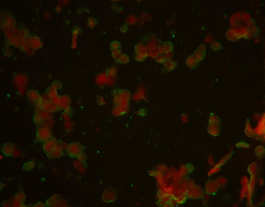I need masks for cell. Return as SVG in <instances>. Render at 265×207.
I'll return each mask as SVG.
<instances>
[{
	"label": "cell",
	"instance_id": "cell-1",
	"mask_svg": "<svg viewBox=\"0 0 265 207\" xmlns=\"http://www.w3.org/2000/svg\"><path fill=\"white\" fill-rule=\"evenodd\" d=\"M53 137L51 129L47 127H40L36 129L35 143H44Z\"/></svg>",
	"mask_w": 265,
	"mask_h": 207
},
{
	"label": "cell",
	"instance_id": "cell-2",
	"mask_svg": "<svg viewBox=\"0 0 265 207\" xmlns=\"http://www.w3.org/2000/svg\"><path fill=\"white\" fill-rule=\"evenodd\" d=\"M84 146L78 142L73 141L68 146L67 152L69 157L77 158L80 154L83 152Z\"/></svg>",
	"mask_w": 265,
	"mask_h": 207
},
{
	"label": "cell",
	"instance_id": "cell-3",
	"mask_svg": "<svg viewBox=\"0 0 265 207\" xmlns=\"http://www.w3.org/2000/svg\"><path fill=\"white\" fill-rule=\"evenodd\" d=\"M117 195L116 189L111 186H109L105 188L102 197L103 202L105 203H110L117 199Z\"/></svg>",
	"mask_w": 265,
	"mask_h": 207
},
{
	"label": "cell",
	"instance_id": "cell-4",
	"mask_svg": "<svg viewBox=\"0 0 265 207\" xmlns=\"http://www.w3.org/2000/svg\"><path fill=\"white\" fill-rule=\"evenodd\" d=\"M60 143L51 151L46 154L47 158L51 159H60L64 155L63 147Z\"/></svg>",
	"mask_w": 265,
	"mask_h": 207
},
{
	"label": "cell",
	"instance_id": "cell-5",
	"mask_svg": "<svg viewBox=\"0 0 265 207\" xmlns=\"http://www.w3.org/2000/svg\"><path fill=\"white\" fill-rule=\"evenodd\" d=\"M189 197L191 199H199L204 196V191L202 187L199 186H194L189 191Z\"/></svg>",
	"mask_w": 265,
	"mask_h": 207
},
{
	"label": "cell",
	"instance_id": "cell-6",
	"mask_svg": "<svg viewBox=\"0 0 265 207\" xmlns=\"http://www.w3.org/2000/svg\"><path fill=\"white\" fill-rule=\"evenodd\" d=\"M63 200L59 194H55L47 200L45 203L46 207L63 206Z\"/></svg>",
	"mask_w": 265,
	"mask_h": 207
},
{
	"label": "cell",
	"instance_id": "cell-7",
	"mask_svg": "<svg viewBox=\"0 0 265 207\" xmlns=\"http://www.w3.org/2000/svg\"><path fill=\"white\" fill-rule=\"evenodd\" d=\"M205 188L206 192L208 194L214 195L218 191L219 185L216 180H210L206 183Z\"/></svg>",
	"mask_w": 265,
	"mask_h": 207
},
{
	"label": "cell",
	"instance_id": "cell-8",
	"mask_svg": "<svg viewBox=\"0 0 265 207\" xmlns=\"http://www.w3.org/2000/svg\"><path fill=\"white\" fill-rule=\"evenodd\" d=\"M28 100L29 102L40 105L42 103V99L40 94L35 90H29L27 94Z\"/></svg>",
	"mask_w": 265,
	"mask_h": 207
},
{
	"label": "cell",
	"instance_id": "cell-9",
	"mask_svg": "<svg viewBox=\"0 0 265 207\" xmlns=\"http://www.w3.org/2000/svg\"><path fill=\"white\" fill-rule=\"evenodd\" d=\"M60 142L52 137L49 140L43 143L42 146V149L43 152L46 154L51 151L60 143Z\"/></svg>",
	"mask_w": 265,
	"mask_h": 207
},
{
	"label": "cell",
	"instance_id": "cell-10",
	"mask_svg": "<svg viewBox=\"0 0 265 207\" xmlns=\"http://www.w3.org/2000/svg\"><path fill=\"white\" fill-rule=\"evenodd\" d=\"M14 149V143L9 142L4 143L1 148L2 154L7 157H10L13 156Z\"/></svg>",
	"mask_w": 265,
	"mask_h": 207
},
{
	"label": "cell",
	"instance_id": "cell-11",
	"mask_svg": "<svg viewBox=\"0 0 265 207\" xmlns=\"http://www.w3.org/2000/svg\"><path fill=\"white\" fill-rule=\"evenodd\" d=\"M40 106L42 110L52 113L58 111L60 109L57 105L51 102H42Z\"/></svg>",
	"mask_w": 265,
	"mask_h": 207
},
{
	"label": "cell",
	"instance_id": "cell-12",
	"mask_svg": "<svg viewBox=\"0 0 265 207\" xmlns=\"http://www.w3.org/2000/svg\"><path fill=\"white\" fill-rule=\"evenodd\" d=\"M199 62L197 61L192 55H190L187 58L185 61V64L189 69H195L199 65Z\"/></svg>",
	"mask_w": 265,
	"mask_h": 207
},
{
	"label": "cell",
	"instance_id": "cell-13",
	"mask_svg": "<svg viewBox=\"0 0 265 207\" xmlns=\"http://www.w3.org/2000/svg\"><path fill=\"white\" fill-rule=\"evenodd\" d=\"M207 131L209 134L213 137H217L220 135L221 127L220 125L208 124Z\"/></svg>",
	"mask_w": 265,
	"mask_h": 207
},
{
	"label": "cell",
	"instance_id": "cell-14",
	"mask_svg": "<svg viewBox=\"0 0 265 207\" xmlns=\"http://www.w3.org/2000/svg\"><path fill=\"white\" fill-rule=\"evenodd\" d=\"M135 52L137 54L142 55L146 58L148 57V50L142 43H137L135 47Z\"/></svg>",
	"mask_w": 265,
	"mask_h": 207
},
{
	"label": "cell",
	"instance_id": "cell-15",
	"mask_svg": "<svg viewBox=\"0 0 265 207\" xmlns=\"http://www.w3.org/2000/svg\"><path fill=\"white\" fill-rule=\"evenodd\" d=\"M163 53H168L173 51L174 47L173 44L169 41H165L160 46Z\"/></svg>",
	"mask_w": 265,
	"mask_h": 207
},
{
	"label": "cell",
	"instance_id": "cell-16",
	"mask_svg": "<svg viewBox=\"0 0 265 207\" xmlns=\"http://www.w3.org/2000/svg\"><path fill=\"white\" fill-rule=\"evenodd\" d=\"M226 37L227 39L231 41H236L238 38V35L237 32L231 29H229L226 32Z\"/></svg>",
	"mask_w": 265,
	"mask_h": 207
},
{
	"label": "cell",
	"instance_id": "cell-17",
	"mask_svg": "<svg viewBox=\"0 0 265 207\" xmlns=\"http://www.w3.org/2000/svg\"><path fill=\"white\" fill-rule=\"evenodd\" d=\"M208 123L211 125H220L221 120L217 115L212 112L209 115Z\"/></svg>",
	"mask_w": 265,
	"mask_h": 207
},
{
	"label": "cell",
	"instance_id": "cell-18",
	"mask_svg": "<svg viewBox=\"0 0 265 207\" xmlns=\"http://www.w3.org/2000/svg\"><path fill=\"white\" fill-rule=\"evenodd\" d=\"M245 132L247 137L250 138L254 137L255 134V132L252 128L250 121L248 119L247 121Z\"/></svg>",
	"mask_w": 265,
	"mask_h": 207
},
{
	"label": "cell",
	"instance_id": "cell-19",
	"mask_svg": "<svg viewBox=\"0 0 265 207\" xmlns=\"http://www.w3.org/2000/svg\"><path fill=\"white\" fill-rule=\"evenodd\" d=\"M163 64L165 69L168 71H172L177 66L176 62L169 59H167Z\"/></svg>",
	"mask_w": 265,
	"mask_h": 207
},
{
	"label": "cell",
	"instance_id": "cell-20",
	"mask_svg": "<svg viewBox=\"0 0 265 207\" xmlns=\"http://www.w3.org/2000/svg\"><path fill=\"white\" fill-rule=\"evenodd\" d=\"M265 153V148L262 146H258L255 150V155L258 159H263L264 157Z\"/></svg>",
	"mask_w": 265,
	"mask_h": 207
},
{
	"label": "cell",
	"instance_id": "cell-21",
	"mask_svg": "<svg viewBox=\"0 0 265 207\" xmlns=\"http://www.w3.org/2000/svg\"><path fill=\"white\" fill-rule=\"evenodd\" d=\"M15 199L18 202L21 203H23L25 202L26 197L24 192L23 191H19L15 195Z\"/></svg>",
	"mask_w": 265,
	"mask_h": 207
},
{
	"label": "cell",
	"instance_id": "cell-22",
	"mask_svg": "<svg viewBox=\"0 0 265 207\" xmlns=\"http://www.w3.org/2000/svg\"><path fill=\"white\" fill-rule=\"evenodd\" d=\"M109 48L112 51H121L122 49V45L119 41L113 40L110 43Z\"/></svg>",
	"mask_w": 265,
	"mask_h": 207
},
{
	"label": "cell",
	"instance_id": "cell-23",
	"mask_svg": "<svg viewBox=\"0 0 265 207\" xmlns=\"http://www.w3.org/2000/svg\"><path fill=\"white\" fill-rule=\"evenodd\" d=\"M33 122L35 125L38 127H41L44 122L43 117L39 114H35L33 118Z\"/></svg>",
	"mask_w": 265,
	"mask_h": 207
},
{
	"label": "cell",
	"instance_id": "cell-24",
	"mask_svg": "<svg viewBox=\"0 0 265 207\" xmlns=\"http://www.w3.org/2000/svg\"><path fill=\"white\" fill-rule=\"evenodd\" d=\"M130 60V58L129 56L127 54L122 53L119 60L116 62L117 63L124 65L128 63Z\"/></svg>",
	"mask_w": 265,
	"mask_h": 207
},
{
	"label": "cell",
	"instance_id": "cell-25",
	"mask_svg": "<svg viewBox=\"0 0 265 207\" xmlns=\"http://www.w3.org/2000/svg\"><path fill=\"white\" fill-rule=\"evenodd\" d=\"M205 55V52H202L196 50L194 52L192 55L195 60L199 63L204 59Z\"/></svg>",
	"mask_w": 265,
	"mask_h": 207
},
{
	"label": "cell",
	"instance_id": "cell-26",
	"mask_svg": "<svg viewBox=\"0 0 265 207\" xmlns=\"http://www.w3.org/2000/svg\"><path fill=\"white\" fill-rule=\"evenodd\" d=\"M35 166V163L34 162L29 161L23 165L22 169L26 171H30L33 170Z\"/></svg>",
	"mask_w": 265,
	"mask_h": 207
},
{
	"label": "cell",
	"instance_id": "cell-27",
	"mask_svg": "<svg viewBox=\"0 0 265 207\" xmlns=\"http://www.w3.org/2000/svg\"><path fill=\"white\" fill-rule=\"evenodd\" d=\"M248 171L250 173L252 176H254L257 173V165L255 162H252L249 165L248 168Z\"/></svg>",
	"mask_w": 265,
	"mask_h": 207
},
{
	"label": "cell",
	"instance_id": "cell-28",
	"mask_svg": "<svg viewBox=\"0 0 265 207\" xmlns=\"http://www.w3.org/2000/svg\"><path fill=\"white\" fill-rule=\"evenodd\" d=\"M210 47L211 50L214 51H219L222 50V47L219 41H214L211 43Z\"/></svg>",
	"mask_w": 265,
	"mask_h": 207
},
{
	"label": "cell",
	"instance_id": "cell-29",
	"mask_svg": "<svg viewBox=\"0 0 265 207\" xmlns=\"http://www.w3.org/2000/svg\"><path fill=\"white\" fill-rule=\"evenodd\" d=\"M98 20L93 17H91L89 18L88 21V25L89 28L91 29L93 28L98 23Z\"/></svg>",
	"mask_w": 265,
	"mask_h": 207
},
{
	"label": "cell",
	"instance_id": "cell-30",
	"mask_svg": "<svg viewBox=\"0 0 265 207\" xmlns=\"http://www.w3.org/2000/svg\"><path fill=\"white\" fill-rule=\"evenodd\" d=\"M48 95L52 99H58V96L56 91L53 88H51V89L48 90L47 92Z\"/></svg>",
	"mask_w": 265,
	"mask_h": 207
},
{
	"label": "cell",
	"instance_id": "cell-31",
	"mask_svg": "<svg viewBox=\"0 0 265 207\" xmlns=\"http://www.w3.org/2000/svg\"><path fill=\"white\" fill-rule=\"evenodd\" d=\"M164 53H160L155 58V60L157 63L160 64L164 63L167 60Z\"/></svg>",
	"mask_w": 265,
	"mask_h": 207
},
{
	"label": "cell",
	"instance_id": "cell-32",
	"mask_svg": "<svg viewBox=\"0 0 265 207\" xmlns=\"http://www.w3.org/2000/svg\"><path fill=\"white\" fill-rule=\"evenodd\" d=\"M235 147L238 148H249L250 147V144L246 142L241 141L236 143Z\"/></svg>",
	"mask_w": 265,
	"mask_h": 207
},
{
	"label": "cell",
	"instance_id": "cell-33",
	"mask_svg": "<svg viewBox=\"0 0 265 207\" xmlns=\"http://www.w3.org/2000/svg\"><path fill=\"white\" fill-rule=\"evenodd\" d=\"M122 53L121 51H113L111 53V57L114 60H115L116 62L119 60Z\"/></svg>",
	"mask_w": 265,
	"mask_h": 207
},
{
	"label": "cell",
	"instance_id": "cell-34",
	"mask_svg": "<svg viewBox=\"0 0 265 207\" xmlns=\"http://www.w3.org/2000/svg\"><path fill=\"white\" fill-rule=\"evenodd\" d=\"M77 158L78 159V160L82 162V163L84 164L86 163L87 157L86 155L83 152L81 153L78 156Z\"/></svg>",
	"mask_w": 265,
	"mask_h": 207
},
{
	"label": "cell",
	"instance_id": "cell-35",
	"mask_svg": "<svg viewBox=\"0 0 265 207\" xmlns=\"http://www.w3.org/2000/svg\"><path fill=\"white\" fill-rule=\"evenodd\" d=\"M117 72L115 68L111 67L108 68L107 70V75L110 76H113L116 74Z\"/></svg>",
	"mask_w": 265,
	"mask_h": 207
},
{
	"label": "cell",
	"instance_id": "cell-36",
	"mask_svg": "<svg viewBox=\"0 0 265 207\" xmlns=\"http://www.w3.org/2000/svg\"><path fill=\"white\" fill-rule=\"evenodd\" d=\"M134 58L135 60L140 62H143L145 61L146 58L139 54L136 53L134 55Z\"/></svg>",
	"mask_w": 265,
	"mask_h": 207
},
{
	"label": "cell",
	"instance_id": "cell-37",
	"mask_svg": "<svg viewBox=\"0 0 265 207\" xmlns=\"http://www.w3.org/2000/svg\"><path fill=\"white\" fill-rule=\"evenodd\" d=\"M138 114L140 116H146L148 114V110L146 108H141L138 111Z\"/></svg>",
	"mask_w": 265,
	"mask_h": 207
},
{
	"label": "cell",
	"instance_id": "cell-38",
	"mask_svg": "<svg viewBox=\"0 0 265 207\" xmlns=\"http://www.w3.org/2000/svg\"><path fill=\"white\" fill-rule=\"evenodd\" d=\"M196 50H198V51H199L205 52L206 50H207V48H206V46L205 44H200L197 47Z\"/></svg>",
	"mask_w": 265,
	"mask_h": 207
},
{
	"label": "cell",
	"instance_id": "cell-39",
	"mask_svg": "<svg viewBox=\"0 0 265 207\" xmlns=\"http://www.w3.org/2000/svg\"><path fill=\"white\" fill-rule=\"evenodd\" d=\"M120 30L122 33H125L127 32L129 30L128 26L127 25H124L121 26Z\"/></svg>",
	"mask_w": 265,
	"mask_h": 207
},
{
	"label": "cell",
	"instance_id": "cell-40",
	"mask_svg": "<svg viewBox=\"0 0 265 207\" xmlns=\"http://www.w3.org/2000/svg\"><path fill=\"white\" fill-rule=\"evenodd\" d=\"M33 207H46L45 203H43L42 202H38L36 204H35V205L33 206Z\"/></svg>",
	"mask_w": 265,
	"mask_h": 207
},
{
	"label": "cell",
	"instance_id": "cell-41",
	"mask_svg": "<svg viewBox=\"0 0 265 207\" xmlns=\"http://www.w3.org/2000/svg\"><path fill=\"white\" fill-rule=\"evenodd\" d=\"M1 206L3 207H10L11 206V205L8 201L5 200L2 202Z\"/></svg>",
	"mask_w": 265,
	"mask_h": 207
},
{
	"label": "cell",
	"instance_id": "cell-42",
	"mask_svg": "<svg viewBox=\"0 0 265 207\" xmlns=\"http://www.w3.org/2000/svg\"><path fill=\"white\" fill-rule=\"evenodd\" d=\"M4 184H3V183H2L1 182V188H0V190L1 191L2 189L4 188Z\"/></svg>",
	"mask_w": 265,
	"mask_h": 207
}]
</instances>
